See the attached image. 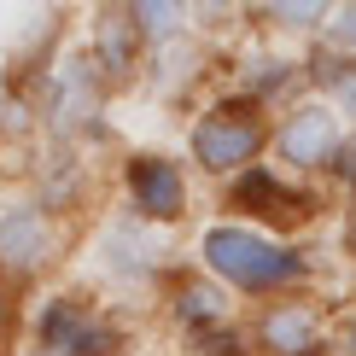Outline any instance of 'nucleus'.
Masks as SVG:
<instances>
[{
	"mask_svg": "<svg viewBox=\"0 0 356 356\" xmlns=\"http://www.w3.org/2000/svg\"><path fill=\"white\" fill-rule=\"evenodd\" d=\"M339 251L356 263V187L345 193V211H339Z\"/></svg>",
	"mask_w": 356,
	"mask_h": 356,
	"instance_id": "15",
	"label": "nucleus"
},
{
	"mask_svg": "<svg viewBox=\"0 0 356 356\" xmlns=\"http://www.w3.org/2000/svg\"><path fill=\"white\" fill-rule=\"evenodd\" d=\"M164 309H170L175 327H181L187 339H199V345L234 327V298L216 286L211 275H199V269L170 275V286H164Z\"/></svg>",
	"mask_w": 356,
	"mask_h": 356,
	"instance_id": "9",
	"label": "nucleus"
},
{
	"mask_svg": "<svg viewBox=\"0 0 356 356\" xmlns=\"http://www.w3.org/2000/svg\"><path fill=\"white\" fill-rule=\"evenodd\" d=\"M356 129L339 117V106L327 94H298L286 99V106L275 111V140H269V158L275 170L298 175V181H316V175H333L339 164H345Z\"/></svg>",
	"mask_w": 356,
	"mask_h": 356,
	"instance_id": "4",
	"label": "nucleus"
},
{
	"mask_svg": "<svg viewBox=\"0 0 356 356\" xmlns=\"http://www.w3.org/2000/svg\"><path fill=\"white\" fill-rule=\"evenodd\" d=\"M240 333L251 356H333V316L321 309L316 292L257 304Z\"/></svg>",
	"mask_w": 356,
	"mask_h": 356,
	"instance_id": "8",
	"label": "nucleus"
},
{
	"mask_svg": "<svg viewBox=\"0 0 356 356\" xmlns=\"http://www.w3.org/2000/svg\"><path fill=\"white\" fill-rule=\"evenodd\" d=\"M193 263L199 275H211L228 298H245L251 309L269 298H292V292H316V257L298 240H275L263 228H245V222H204L199 240H193Z\"/></svg>",
	"mask_w": 356,
	"mask_h": 356,
	"instance_id": "1",
	"label": "nucleus"
},
{
	"mask_svg": "<svg viewBox=\"0 0 356 356\" xmlns=\"http://www.w3.org/2000/svg\"><path fill=\"white\" fill-rule=\"evenodd\" d=\"M333 356H356V304L333 321Z\"/></svg>",
	"mask_w": 356,
	"mask_h": 356,
	"instance_id": "16",
	"label": "nucleus"
},
{
	"mask_svg": "<svg viewBox=\"0 0 356 356\" xmlns=\"http://www.w3.org/2000/svg\"><path fill=\"white\" fill-rule=\"evenodd\" d=\"M70 251V228L41 193H0V275L12 286L47 280Z\"/></svg>",
	"mask_w": 356,
	"mask_h": 356,
	"instance_id": "5",
	"label": "nucleus"
},
{
	"mask_svg": "<svg viewBox=\"0 0 356 356\" xmlns=\"http://www.w3.org/2000/svg\"><path fill=\"white\" fill-rule=\"evenodd\" d=\"M222 211H228V222H245V228H263L275 240H292L298 228H309V222L327 211V193L304 187L298 175H286L275 164H257L240 181L222 187Z\"/></svg>",
	"mask_w": 356,
	"mask_h": 356,
	"instance_id": "6",
	"label": "nucleus"
},
{
	"mask_svg": "<svg viewBox=\"0 0 356 356\" xmlns=\"http://www.w3.org/2000/svg\"><path fill=\"white\" fill-rule=\"evenodd\" d=\"M129 12V24H135V35H140V47L152 53V47H170V41H181V35H193V18L199 12L193 6H181V0H135V6H123Z\"/></svg>",
	"mask_w": 356,
	"mask_h": 356,
	"instance_id": "10",
	"label": "nucleus"
},
{
	"mask_svg": "<svg viewBox=\"0 0 356 356\" xmlns=\"http://www.w3.org/2000/svg\"><path fill=\"white\" fill-rule=\"evenodd\" d=\"M269 140H275V111L257 106L251 94L228 88V94L204 99L187 123V170L204 175V181L228 187L240 181L245 170H257L269 158Z\"/></svg>",
	"mask_w": 356,
	"mask_h": 356,
	"instance_id": "2",
	"label": "nucleus"
},
{
	"mask_svg": "<svg viewBox=\"0 0 356 356\" xmlns=\"http://www.w3.org/2000/svg\"><path fill=\"white\" fill-rule=\"evenodd\" d=\"M327 12H333V0H269V6H257L251 18H263L269 35H321Z\"/></svg>",
	"mask_w": 356,
	"mask_h": 356,
	"instance_id": "11",
	"label": "nucleus"
},
{
	"mask_svg": "<svg viewBox=\"0 0 356 356\" xmlns=\"http://www.w3.org/2000/svg\"><path fill=\"white\" fill-rule=\"evenodd\" d=\"M24 345L47 350V356H123L129 327L117 321L111 304H99L82 286H53L47 298H35V309L24 316Z\"/></svg>",
	"mask_w": 356,
	"mask_h": 356,
	"instance_id": "3",
	"label": "nucleus"
},
{
	"mask_svg": "<svg viewBox=\"0 0 356 356\" xmlns=\"http://www.w3.org/2000/svg\"><path fill=\"white\" fill-rule=\"evenodd\" d=\"M309 88L316 94H327L339 117L356 129V65H333V58H321V53H309Z\"/></svg>",
	"mask_w": 356,
	"mask_h": 356,
	"instance_id": "12",
	"label": "nucleus"
},
{
	"mask_svg": "<svg viewBox=\"0 0 356 356\" xmlns=\"http://www.w3.org/2000/svg\"><path fill=\"white\" fill-rule=\"evenodd\" d=\"M117 199L123 216L140 228H175L193 216V170L187 158L158 152V146H135L117 158Z\"/></svg>",
	"mask_w": 356,
	"mask_h": 356,
	"instance_id": "7",
	"label": "nucleus"
},
{
	"mask_svg": "<svg viewBox=\"0 0 356 356\" xmlns=\"http://www.w3.org/2000/svg\"><path fill=\"white\" fill-rule=\"evenodd\" d=\"M316 53L333 58V65H356V0H333L327 24L316 35Z\"/></svg>",
	"mask_w": 356,
	"mask_h": 356,
	"instance_id": "13",
	"label": "nucleus"
},
{
	"mask_svg": "<svg viewBox=\"0 0 356 356\" xmlns=\"http://www.w3.org/2000/svg\"><path fill=\"white\" fill-rule=\"evenodd\" d=\"M18 327H24V286H12V280L0 275V350H12Z\"/></svg>",
	"mask_w": 356,
	"mask_h": 356,
	"instance_id": "14",
	"label": "nucleus"
},
{
	"mask_svg": "<svg viewBox=\"0 0 356 356\" xmlns=\"http://www.w3.org/2000/svg\"><path fill=\"white\" fill-rule=\"evenodd\" d=\"M6 356H47V350H35V345H12Z\"/></svg>",
	"mask_w": 356,
	"mask_h": 356,
	"instance_id": "17",
	"label": "nucleus"
}]
</instances>
